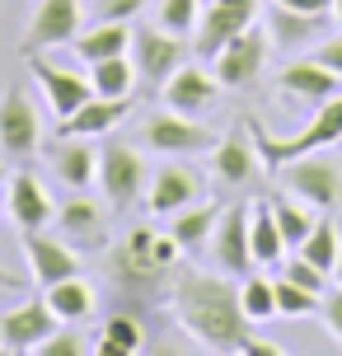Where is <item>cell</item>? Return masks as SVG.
Wrapping results in <instances>:
<instances>
[{"label": "cell", "mask_w": 342, "mask_h": 356, "mask_svg": "<svg viewBox=\"0 0 342 356\" xmlns=\"http://www.w3.org/2000/svg\"><path fill=\"white\" fill-rule=\"evenodd\" d=\"M174 319L202 352H239L249 338V314L239 305V286L225 272H179L174 277Z\"/></svg>", "instance_id": "1"}, {"label": "cell", "mask_w": 342, "mask_h": 356, "mask_svg": "<svg viewBox=\"0 0 342 356\" xmlns=\"http://www.w3.org/2000/svg\"><path fill=\"white\" fill-rule=\"evenodd\" d=\"M174 258H179V239L145 225V230H131L122 244L108 253V272L122 291H136V296H141V291H155V286L169 277Z\"/></svg>", "instance_id": "2"}, {"label": "cell", "mask_w": 342, "mask_h": 356, "mask_svg": "<svg viewBox=\"0 0 342 356\" xmlns=\"http://www.w3.org/2000/svg\"><path fill=\"white\" fill-rule=\"evenodd\" d=\"M249 131H253V145H258V155H263L268 169H282V164L300 160L309 150H328V145L342 141V89L328 104L314 108V118H309L295 136H272L268 127H258V122H249Z\"/></svg>", "instance_id": "3"}, {"label": "cell", "mask_w": 342, "mask_h": 356, "mask_svg": "<svg viewBox=\"0 0 342 356\" xmlns=\"http://www.w3.org/2000/svg\"><path fill=\"white\" fill-rule=\"evenodd\" d=\"M99 188L113 211H127L136 197H145L150 178H145V160L127 141H108L99 150Z\"/></svg>", "instance_id": "4"}, {"label": "cell", "mask_w": 342, "mask_h": 356, "mask_svg": "<svg viewBox=\"0 0 342 356\" xmlns=\"http://www.w3.org/2000/svg\"><path fill=\"white\" fill-rule=\"evenodd\" d=\"M188 52H193V42L183 33L160 29V24H145V29L131 33V61H136V75L145 85H164L188 61Z\"/></svg>", "instance_id": "5"}, {"label": "cell", "mask_w": 342, "mask_h": 356, "mask_svg": "<svg viewBox=\"0 0 342 356\" xmlns=\"http://www.w3.org/2000/svg\"><path fill=\"white\" fill-rule=\"evenodd\" d=\"M249 24H258V0H202L193 52H197L202 61H216L220 47H225L234 33H244Z\"/></svg>", "instance_id": "6"}, {"label": "cell", "mask_w": 342, "mask_h": 356, "mask_svg": "<svg viewBox=\"0 0 342 356\" xmlns=\"http://www.w3.org/2000/svg\"><path fill=\"white\" fill-rule=\"evenodd\" d=\"M268 56H272V33L258 29V24H249L244 33H234L216 52V80L225 89H244V85H253V80L263 75Z\"/></svg>", "instance_id": "7"}, {"label": "cell", "mask_w": 342, "mask_h": 356, "mask_svg": "<svg viewBox=\"0 0 342 356\" xmlns=\"http://www.w3.org/2000/svg\"><path fill=\"white\" fill-rule=\"evenodd\" d=\"M286 169V193L300 197L305 207L319 211H338L342 207V169L324 155H300V160L282 164Z\"/></svg>", "instance_id": "8"}, {"label": "cell", "mask_w": 342, "mask_h": 356, "mask_svg": "<svg viewBox=\"0 0 342 356\" xmlns=\"http://www.w3.org/2000/svg\"><path fill=\"white\" fill-rule=\"evenodd\" d=\"M38 141H42V118H38L33 99L24 85H10L0 94V155L24 160L38 150Z\"/></svg>", "instance_id": "9"}, {"label": "cell", "mask_w": 342, "mask_h": 356, "mask_svg": "<svg viewBox=\"0 0 342 356\" xmlns=\"http://www.w3.org/2000/svg\"><path fill=\"white\" fill-rule=\"evenodd\" d=\"M141 141L150 150H160V155H197V150H211L220 141L211 127H202L197 118H188V113H155V118H145L141 127Z\"/></svg>", "instance_id": "10"}, {"label": "cell", "mask_w": 342, "mask_h": 356, "mask_svg": "<svg viewBox=\"0 0 342 356\" xmlns=\"http://www.w3.org/2000/svg\"><path fill=\"white\" fill-rule=\"evenodd\" d=\"M249 220H253V207L234 202L225 207L211 230V263L225 272V277H249L253 272V249H249Z\"/></svg>", "instance_id": "11"}, {"label": "cell", "mask_w": 342, "mask_h": 356, "mask_svg": "<svg viewBox=\"0 0 342 356\" xmlns=\"http://www.w3.org/2000/svg\"><path fill=\"white\" fill-rule=\"evenodd\" d=\"M80 29H85V0H42L24 38V56L47 52V47H71Z\"/></svg>", "instance_id": "12"}, {"label": "cell", "mask_w": 342, "mask_h": 356, "mask_svg": "<svg viewBox=\"0 0 342 356\" xmlns=\"http://www.w3.org/2000/svg\"><path fill=\"white\" fill-rule=\"evenodd\" d=\"M56 323L61 319L52 314V305L42 300V296L5 309V314H0V352H15V356L38 352V342L56 333Z\"/></svg>", "instance_id": "13"}, {"label": "cell", "mask_w": 342, "mask_h": 356, "mask_svg": "<svg viewBox=\"0 0 342 356\" xmlns=\"http://www.w3.org/2000/svg\"><path fill=\"white\" fill-rule=\"evenodd\" d=\"M19 249H24V263H28L38 286L80 277V253L66 239H52V234H42V230H19Z\"/></svg>", "instance_id": "14"}, {"label": "cell", "mask_w": 342, "mask_h": 356, "mask_svg": "<svg viewBox=\"0 0 342 356\" xmlns=\"http://www.w3.org/2000/svg\"><path fill=\"white\" fill-rule=\"evenodd\" d=\"M258 164H263V155H258V145H253L249 122L225 131V136L211 145V174H216L225 188H253V183H258Z\"/></svg>", "instance_id": "15"}, {"label": "cell", "mask_w": 342, "mask_h": 356, "mask_svg": "<svg viewBox=\"0 0 342 356\" xmlns=\"http://www.w3.org/2000/svg\"><path fill=\"white\" fill-rule=\"evenodd\" d=\"M202 197V174H193L188 164L169 160L150 174V188H145V211L150 216H174L183 207H193Z\"/></svg>", "instance_id": "16"}, {"label": "cell", "mask_w": 342, "mask_h": 356, "mask_svg": "<svg viewBox=\"0 0 342 356\" xmlns=\"http://www.w3.org/2000/svg\"><path fill=\"white\" fill-rule=\"evenodd\" d=\"M108 211L113 207L94 202V197H71L66 207H56L52 220L66 244H75V249H104L108 244Z\"/></svg>", "instance_id": "17"}, {"label": "cell", "mask_w": 342, "mask_h": 356, "mask_svg": "<svg viewBox=\"0 0 342 356\" xmlns=\"http://www.w3.org/2000/svg\"><path fill=\"white\" fill-rule=\"evenodd\" d=\"M160 94H164V108L188 113V118H202L206 108L216 104L220 80H216V71H202V66H193V61H183L179 71L160 85Z\"/></svg>", "instance_id": "18"}, {"label": "cell", "mask_w": 342, "mask_h": 356, "mask_svg": "<svg viewBox=\"0 0 342 356\" xmlns=\"http://www.w3.org/2000/svg\"><path fill=\"white\" fill-rule=\"evenodd\" d=\"M24 61L33 66L38 85L47 89V104H52V113H56V118H66V113H75V108H80V104H85V99L94 94L90 75H75V71H66V66H56V61H47L42 52H28Z\"/></svg>", "instance_id": "19"}, {"label": "cell", "mask_w": 342, "mask_h": 356, "mask_svg": "<svg viewBox=\"0 0 342 356\" xmlns=\"http://www.w3.org/2000/svg\"><path fill=\"white\" fill-rule=\"evenodd\" d=\"M277 89H282V99H300V104L319 108V104H328V99L342 89V75L328 71L324 61L305 56V61H291L286 71L277 75Z\"/></svg>", "instance_id": "20"}, {"label": "cell", "mask_w": 342, "mask_h": 356, "mask_svg": "<svg viewBox=\"0 0 342 356\" xmlns=\"http://www.w3.org/2000/svg\"><path fill=\"white\" fill-rule=\"evenodd\" d=\"M127 113H131V94H127V99H104V94H90V99L75 108V113L56 118V136H85V141H90V136L113 131Z\"/></svg>", "instance_id": "21"}, {"label": "cell", "mask_w": 342, "mask_h": 356, "mask_svg": "<svg viewBox=\"0 0 342 356\" xmlns=\"http://www.w3.org/2000/svg\"><path fill=\"white\" fill-rule=\"evenodd\" d=\"M10 216H15L19 230H42L56 216L52 197H47V188H42V178H38L33 169L10 174Z\"/></svg>", "instance_id": "22"}, {"label": "cell", "mask_w": 342, "mask_h": 356, "mask_svg": "<svg viewBox=\"0 0 342 356\" xmlns=\"http://www.w3.org/2000/svg\"><path fill=\"white\" fill-rule=\"evenodd\" d=\"M131 19H94V29H80V38L71 42V52L94 66V61H104V56H122L131 52Z\"/></svg>", "instance_id": "23"}, {"label": "cell", "mask_w": 342, "mask_h": 356, "mask_svg": "<svg viewBox=\"0 0 342 356\" xmlns=\"http://www.w3.org/2000/svg\"><path fill=\"white\" fill-rule=\"evenodd\" d=\"M328 24H333V10H328V15H305V10H291V5L268 0V33H272V42L300 47V42L328 38Z\"/></svg>", "instance_id": "24"}, {"label": "cell", "mask_w": 342, "mask_h": 356, "mask_svg": "<svg viewBox=\"0 0 342 356\" xmlns=\"http://www.w3.org/2000/svg\"><path fill=\"white\" fill-rule=\"evenodd\" d=\"M47 160H52V174L66 188H90L94 178H99V150H90L85 136H56Z\"/></svg>", "instance_id": "25"}, {"label": "cell", "mask_w": 342, "mask_h": 356, "mask_svg": "<svg viewBox=\"0 0 342 356\" xmlns=\"http://www.w3.org/2000/svg\"><path fill=\"white\" fill-rule=\"evenodd\" d=\"M42 300L52 305V314L61 323H85L94 314V286L85 277H66V282L42 286Z\"/></svg>", "instance_id": "26"}, {"label": "cell", "mask_w": 342, "mask_h": 356, "mask_svg": "<svg viewBox=\"0 0 342 356\" xmlns=\"http://www.w3.org/2000/svg\"><path fill=\"white\" fill-rule=\"evenodd\" d=\"M220 220V207H211V202H193V207H183V211H174V225H169V234L179 239V249H202V244H211V230H216Z\"/></svg>", "instance_id": "27"}, {"label": "cell", "mask_w": 342, "mask_h": 356, "mask_svg": "<svg viewBox=\"0 0 342 356\" xmlns=\"http://www.w3.org/2000/svg\"><path fill=\"white\" fill-rule=\"evenodd\" d=\"M249 249H253V263L258 267H272L286 258V239H282V225H277V216H272V207H258L249 220Z\"/></svg>", "instance_id": "28"}, {"label": "cell", "mask_w": 342, "mask_h": 356, "mask_svg": "<svg viewBox=\"0 0 342 356\" xmlns=\"http://www.w3.org/2000/svg\"><path fill=\"white\" fill-rule=\"evenodd\" d=\"M136 80H141V75H136L131 52L104 56V61H94V66H90V85H94V94H104V99H127Z\"/></svg>", "instance_id": "29"}, {"label": "cell", "mask_w": 342, "mask_h": 356, "mask_svg": "<svg viewBox=\"0 0 342 356\" xmlns=\"http://www.w3.org/2000/svg\"><path fill=\"white\" fill-rule=\"evenodd\" d=\"M145 352V328L131 314H113L99 333V356H136Z\"/></svg>", "instance_id": "30"}, {"label": "cell", "mask_w": 342, "mask_h": 356, "mask_svg": "<svg viewBox=\"0 0 342 356\" xmlns=\"http://www.w3.org/2000/svg\"><path fill=\"white\" fill-rule=\"evenodd\" d=\"M300 258H309L314 267H324L328 277L338 272V258H342V234H338V225L333 220H314V230L305 234V244H300Z\"/></svg>", "instance_id": "31"}, {"label": "cell", "mask_w": 342, "mask_h": 356, "mask_svg": "<svg viewBox=\"0 0 342 356\" xmlns=\"http://www.w3.org/2000/svg\"><path fill=\"white\" fill-rule=\"evenodd\" d=\"M268 207H272V216H277V225H282V239H286L291 249H300V244H305V234L314 230L305 202H300V197H291V193H277Z\"/></svg>", "instance_id": "32"}, {"label": "cell", "mask_w": 342, "mask_h": 356, "mask_svg": "<svg viewBox=\"0 0 342 356\" xmlns=\"http://www.w3.org/2000/svg\"><path fill=\"white\" fill-rule=\"evenodd\" d=\"M272 291H277V314H282V319H309V314H319V300H324L319 291L295 286L291 277H277Z\"/></svg>", "instance_id": "33"}, {"label": "cell", "mask_w": 342, "mask_h": 356, "mask_svg": "<svg viewBox=\"0 0 342 356\" xmlns=\"http://www.w3.org/2000/svg\"><path fill=\"white\" fill-rule=\"evenodd\" d=\"M239 305H244L249 323L277 319V291H272V282H263V277H244V286H239Z\"/></svg>", "instance_id": "34"}, {"label": "cell", "mask_w": 342, "mask_h": 356, "mask_svg": "<svg viewBox=\"0 0 342 356\" xmlns=\"http://www.w3.org/2000/svg\"><path fill=\"white\" fill-rule=\"evenodd\" d=\"M197 19H202V0H160V5H155V24L169 29V33L188 38L197 29Z\"/></svg>", "instance_id": "35"}, {"label": "cell", "mask_w": 342, "mask_h": 356, "mask_svg": "<svg viewBox=\"0 0 342 356\" xmlns=\"http://www.w3.org/2000/svg\"><path fill=\"white\" fill-rule=\"evenodd\" d=\"M282 277H291L295 286H309V291H319V296L328 291V272H324V267H314L309 258H300V253L282 263Z\"/></svg>", "instance_id": "36"}, {"label": "cell", "mask_w": 342, "mask_h": 356, "mask_svg": "<svg viewBox=\"0 0 342 356\" xmlns=\"http://www.w3.org/2000/svg\"><path fill=\"white\" fill-rule=\"evenodd\" d=\"M38 356H85V342L75 333V323H66V328H56L52 338L38 342Z\"/></svg>", "instance_id": "37"}, {"label": "cell", "mask_w": 342, "mask_h": 356, "mask_svg": "<svg viewBox=\"0 0 342 356\" xmlns=\"http://www.w3.org/2000/svg\"><path fill=\"white\" fill-rule=\"evenodd\" d=\"M319 319H324L328 338H338V342H342V286L324 291V300H319Z\"/></svg>", "instance_id": "38"}, {"label": "cell", "mask_w": 342, "mask_h": 356, "mask_svg": "<svg viewBox=\"0 0 342 356\" xmlns=\"http://www.w3.org/2000/svg\"><path fill=\"white\" fill-rule=\"evenodd\" d=\"M94 19H136L145 10V0H90Z\"/></svg>", "instance_id": "39"}, {"label": "cell", "mask_w": 342, "mask_h": 356, "mask_svg": "<svg viewBox=\"0 0 342 356\" xmlns=\"http://www.w3.org/2000/svg\"><path fill=\"white\" fill-rule=\"evenodd\" d=\"M314 61H324L328 71H338V75H342V33H338V38H333V33L319 38V47H314Z\"/></svg>", "instance_id": "40"}, {"label": "cell", "mask_w": 342, "mask_h": 356, "mask_svg": "<svg viewBox=\"0 0 342 356\" xmlns=\"http://www.w3.org/2000/svg\"><path fill=\"white\" fill-rule=\"evenodd\" d=\"M244 356H286L277 342H258V338H244V347H239Z\"/></svg>", "instance_id": "41"}, {"label": "cell", "mask_w": 342, "mask_h": 356, "mask_svg": "<svg viewBox=\"0 0 342 356\" xmlns=\"http://www.w3.org/2000/svg\"><path fill=\"white\" fill-rule=\"evenodd\" d=\"M277 5H291V10H305V15H328L333 0H277Z\"/></svg>", "instance_id": "42"}, {"label": "cell", "mask_w": 342, "mask_h": 356, "mask_svg": "<svg viewBox=\"0 0 342 356\" xmlns=\"http://www.w3.org/2000/svg\"><path fill=\"white\" fill-rule=\"evenodd\" d=\"M24 277H19V272H10V267H0V291H24Z\"/></svg>", "instance_id": "43"}, {"label": "cell", "mask_w": 342, "mask_h": 356, "mask_svg": "<svg viewBox=\"0 0 342 356\" xmlns=\"http://www.w3.org/2000/svg\"><path fill=\"white\" fill-rule=\"evenodd\" d=\"M333 19H338V24H342V0H333Z\"/></svg>", "instance_id": "44"}, {"label": "cell", "mask_w": 342, "mask_h": 356, "mask_svg": "<svg viewBox=\"0 0 342 356\" xmlns=\"http://www.w3.org/2000/svg\"><path fill=\"white\" fill-rule=\"evenodd\" d=\"M338 286H342V258H338Z\"/></svg>", "instance_id": "45"}, {"label": "cell", "mask_w": 342, "mask_h": 356, "mask_svg": "<svg viewBox=\"0 0 342 356\" xmlns=\"http://www.w3.org/2000/svg\"><path fill=\"white\" fill-rule=\"evenodd\" d=\"M0 183H5V164H0Z\"/></svg>", "instance_id": "46"}]
</instances>
